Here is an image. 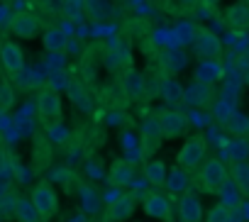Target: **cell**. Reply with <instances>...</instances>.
I'll return each mask as SVG.
<instances>
[{"label":"cell","instance_id":"obj_1","mask_svg":"<svg viewBox=\"0 0 249 222\" xmlns=\"http://www.w3.org/2000/svg\"><path fill=\"white\" fill-rule=\"evenodd\" d=\"M205 154H208V142H205V137L203 135H193V137H188L186 142H183V147L178 149V154H176V164H178V169H183V171H198V166L205 161Z\"/></svg>","mask_w":249,"mask_h":222},{"label":"cell","instance_id":"obj_2","mask_svg":"<svg viewBox=\"0 0 249 222\" xmlns=\"http://www.w3.org/2000/svg\"><path fill=\"white\" fill-rule=\"evenodd\" d=\"M30 200H32V205H35L39 220H52V217L59 215V193L54 190L52 183L39 181V183L32 188Z\"/></svg>","mask_w":249,"mask_h":222},{"label":"cell","instance_id":"obj_3","mask_svg":"<svg viewBox=\"0 0 249 222\" xmlns=\"http://www.w3.org/2000/svg\"><path fill=\"white\" fill-rule=\"evenodd\" d=\"M198 169V186L205 193H217L225 186V181H230V169L220 159H205Z\"/></svg>","mask_w":249,"mask_h":222},{"label":"cell","instance_id":"obj_4","mask_svg":"<svg viewBox=\"0 0 249 222\" xmlns=\"http://www.w3.org/2000/svg\"><path fill=\"white\" fill-rule=\"evenodd\" d=\"M37 115L47 125L61 120V115H64V100H61V93L56 88H42L39 90V95H37Z\"/></svg>","mask_w":249,"mask_h":222},{"label":"cell","instance_id":"obj_5","mask_svg":"<svg viewBox=\"0 0 249 222\" xmlns=\"http://www.w3.org/2000/svg\"><path fill=\"white\" fill-rule=\"evenodd\" d=\"M8 30L20 39H37L44 32V22L35 13H15L8 22Z\"/></svg>","mask_w":249,"mask_h":222},{"label":"cell","instance_id":"obj_6","mask_svg":"<svg viewBox=\"0 0 249 222\" xmlns=\"http://www.w3.org/2000/svg\"><path fill=\"white\" fill-rule=\"evenodd\" d=\"M157 120H159L164 139H176V137L186 135V130H188V120L178 110H169V107L157 110Z\"/></svg>","mask_w":249,"mask_h":222},{"label":"cell","instance_id":"obj_7","mask_svg":"<svg viewBox=\"0 0 249 222\" xmlns=\"http://www.w3.org/2000/svg\"><path fill=\"white\" fill-rule=\"evenodd\" d=\"M164 142V135H161V127H159V120L157 115L147 118L142 122V130H140V149H142V156H152Z\"/></svg>","mask_w":249,"mask_h":222},{"label":"cell","instance_id":"obj_8","mask_svg":"<svg viewBox=\"0 0 249 222\" xmlns=\"http://www.w3.org/2000/svg\"><path fill=\"white\" fill-rule=\"evenodd\" d=\"M0 64H3L5 73H10V76H15L25 68V51L20 49L18 42L0 39Z\"/></svg>","mask_w":249,"mask_h":222},{"label":"cell","instance_id":"obj_9","mask_svg":"<svg viewBox=\"0 0 249 222\" xmlns=\"http://www.w3.org/2000/svg\"><path fill=\"white\" fill-rule=\"evenodd\" d=\"M193 47H196L198 59H220L222 56V42L210 30H198L196 39H193Z\"/></svg>","mask_w":249,"mask_h":222},{"label":"cell","instance_id":"obj_10","mask_svg":"<svg viewBox=\"0 0 249 222\" xmlns=\"http://www.w3.org/2000/svg\"><path fill=\"white\" fill-rule=\"evenodd\" d=\"M142 210L149 215V217H154V220H161V222H171V217H174V212H171V203H169V198L164 195V193H149L147 198H144V203H142Z\"/></svg>","mask_w":249,"mask_h":222},{"label":"cell","instance_id":"obj_11","mask_svg":"<svg viewBox=\"0 0 249 222\" xmlns=\"http://www.w3.org/2000/svg\"><path fill=\"white\" fill-rule=\"evenodd\" d=\"M225 25L232 30V32H244L249 30V0H237V3H232L225 15H222Z\"/></svg>","mask_w":249,"mask_h":222},{"label":"cell","instance_id":"obj_12","mask_svg":"<svg viewBox=\"0 0 249 222\" xmlns=\"http://www.w3.org/2000/svg\"><path fill=\"white\" fill-rule=\"evenodd\" d=\"M178 217H181V222H200L203 220V205L193 190L178 193Z\"/></svg>","mask_w":249,"mask_h":222},{"label":"cell","instance_id":"obj_13","mask_svg":"<svg viewBox=\"0 0 249 222\" xmlns=\"http://www.w3.org/2000/svg\"><path fill=\"white\" fill-rule=\"evenodd\" d=\"M222 76H225V66L220 64V59H200V66L196 68V81L198 83L215 85Z\"/></svg>","mask_w":249,"mask_h":222},{"label":"cell","instance_id":"obj_14","mask_svg":"<svg viewBox=\"0 0 249 222\" xmlns=\"http://www.w3.org/2000/svg\"><path fill=\"white\" fill-rule=\"evenodd\" d=\"M107 178H110V183L117 186V188H127V186L132 183V178H135V169H132V164H130L127 159H115V161L110 164Z\"/></svg>","mask_w":249,"mask_h":222},{"label":"cell","instance_id":"obj_15","mask_svg":"<svg viewBox=\"0 0 249 222\" xmlns=\"http://www.w3.org/2000/svg\"><path fill=\"white\" fill-rule=\"evenodd\" d=\"M132 212H135V198L132 195H117V200L107 207L105 217L110 222H124Z\"/></svg>","mask_w":249,"mask_h":222},{"label":"cell","instance_id":"obj_16","mask_svg":"<svg viewBox=\"0 0 249 222\" xmlns=\"http://www.w3.org/2000/svg\"><path fill=\"white\" fill-rule=\"evenodd\" d=\"M183 100L193 107H205L210 100H213V85H205V83H193L186 93H183Z\"/></svg>","mask_w":249,"mask_h":222},{"label":"cell","instance_id":"obj_17","mask_svg":"<svg viewBox=\"0 0 249 222\" xmlns=\"http://www.w3.org/2000/svg\"><path fill=\"white\" fill-rule=\"evenodd\" d=\"M103 64L107 71H127L132 68V54H127L124 49H110L105 56H103Z\"/></svg>","mask_w":249,"mask_h":222},{"label":"cell","instance_id":"obj_18","mask_svg":"<svg viewBox=\"0 0 249 222\" xmlns=\"http://www.w3.org/2000/svg\"><path fill=\"white\" fill-rule=\"evenodd\" d=\"M120 85H122V90L127 93V98H140L142 93H144V81H142V76L135 71V68H127L122 73V81H120Z\"/></svg>","mask_w":249,"mask_h":222},{"label":"cell","instance_id":"obj_19","mask_svg":"<svg viewBox=\"0 0 249 222\" xmlns=\"http://www.w3.org/2000/svg\"><path fill=\"white\" fill-rule=\"evenodd\" d=\"M42 44H44L47 51L61 54V51L66 49V34H64L59 27H47V30L42 32Z\"/></svg>","mask_w":249,"mask_h":222},{"label":"cell","instance_id":"obj_20","mask_svg":"<svg viewBox=\"0 0 249 222\" xmlns=\"http://www.w3.org/2000/svg\"><path fill=\"white\" fill-rule=\"evenodd\" d=\"M144 178H147L149 186L161 188L166 183V166H164V161L161 159H149L144 164Z\"/></svg>","mask_w":249,"mask_h":222},{"label":"cell","instance_id":"obj_21","mask_svg":"<svg viewBox=\"0 0 249 222\" xmlns=\"http://www.w3.org/2000/svg\"><path fill=\"white\" fill-rule=\"evenodd\" d=\"M230 176H232L234 186L239 188V193H242L244 198H249V164H247V161H234Z\"/></svg>","mask_w":249,"mask_h":222},{"label":"cell","instance_id":"obj_22","mask_svg":"<svg viewBox=\"0 0 249 222\" xmlns=\"http://www.w3.org/2000/svg\"><path fill=\"white\" fill-rule=\"evenodd\" d=\"M15 220L18 222H39V215H37L32 200H18L15 203Z\"/></svg>","mask_w":249,"mask_h":222},{"label":"cell","instance_id":"obj_23","mask_svg":"<svg viewBox=\"0 0 249 222\" xmlns=\"http://www.w3.org/2000/svg\"><path fill=\"white\" fill-rule=\"evenodd\" d=\"M205 222H234V207H230L227 203H217L210 207Z\"/></svg>","mask_w":249,"mask_h":222},{"label":"cell","instance_id":"obj_24","mask_svg":"<svg viewBox=\"0 0 249 222\" xmlns=\"http://www.w3.org/2000/svg\"><path fill=\"white\" fill-rule=\"evenodd\" d=\"M227 130H230L234 137H242V135L249 132V120H247L244 115H239V113H232V115L227 118Z\"/></svg>","mask_w":249,"mask_h":222},{"label":"cell","instance_id":"obj_25","mask_svg":"<svg viewBox=\"0 0 249 222\" xmlns=\"http://www.w3.org/2000/svg\"><path fill=\"white\" fill-rule=\"evenodd\" d=\"M166 181H169V188H171L174 195L188 190V171H183V169H174L171 178H166Z\"/></svg>","mask_w":249,"mask_h":222},{"label":"cell","instance_id":"obj_26","mask_svg":"<svg viewBox=\"0 0 249 222\" xmlns=\"http://www.w3.org/2000/svg\"><path fill=\"white\" fill-rule=\"evenodd\" d=\"M15 105V93L13 88L5 83V81H0V113H8V110H13Z\"/></svg>","mask_w":249,"mask_h":222},{"label":"cell","instance_id":"obj_27","mask_svg":"<svg viewBox=\"0 0 249 222\" xmlns=\"http://www.w3.org/2000/svg\"><path fill=\"white\" fill-rule=\"evenodd\" d=\"M166 61H169V71H181V68H186L188 56L183 51H169L166 54Z\"/></svg>","mask_w":249,"mask_h":222},{"label":"cell","instance_id":"obj_28","mask_svg":"<svg viewBox=\"0 0 249 222\" xmlns=\"http://www.w3.org/2000/svg\"><path fill=\"white\" fill-rule=\"evenodd\" d=\"M13 171V161H10V154L0 147V176H8Z\"/></svg>","mask_w":249,"mask_h":222},{"label":"cell","instance_id":"obj_29","mask_svg":"<svg viewBox=\"0 0 249 222\" xmlns=\"http://www.w3.org/2000/svg\"><path fill=\"white\" fill-rule=\"evenodd\" d=\"M178 3H181L183 10H191V8H196V3H200V0H178Z\"/></svg>","mask_w":249,"mask_h":222},{"label":"cell","instance_id":"obj_30","mask_svg":"<svg viewBox=\"0 0 249 222\" xmlns=\"http://www.w3.org/2000/svg\"><path fill=\"white\" fill-rule=\"evenodd\" d=\"M203 3V8H208V10H215L217 5H220V0H200Z\"/></svg>","mask_w":249,"mask_h":222},{"label":"cell","instance_id":"obj_31","mask_svg":"<svg viewBox=\"0 0 249 222\" xmlns=\"http://www.w3.org/2000/svg\"><path fill=\"white\" fill-rule=\"evenodd\" d=\"M154 3H157V5H161V8H164V5H169V0H154Z\"/></svg>","mask_w":249,"mask_h":222},{"label":"cell","instance_id":"obj_32","mask_svg":"<svg viewBox=\"0 0 249 222\" xmlns=\"http://www.w3.org/2000/svg\"><path fill=\"white\" fill-rule=\"evenodd\" d=\"M0 3H3V5H10V3H13V0H0Z\"/></svg>","mask_w":249,"mask_h":222}]
</instances>
